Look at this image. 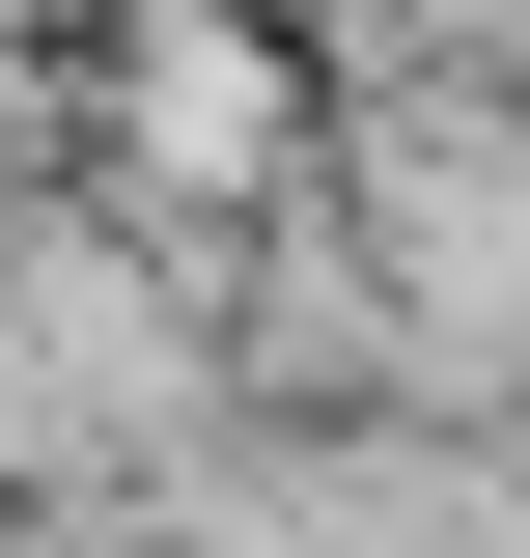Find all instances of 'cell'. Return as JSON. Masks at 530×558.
Listing matches in <instances>:
<instances>
[{
    "instance_id": "obj_1",
    "label": "cell",
    "mask_w": 530,
    "mask_h": 558,
    "mask_svg": "<svg viewBox=\"0 0 530 558\" xmlns=\"http://www.w3.org/2000/svg\"><path fill=\"white\" fill-rule=\"evenodd\" d=\"M252 140H279V112H252V57H224V28H168V57H140V168H252Z\"/></svg>"
}]
</instances>
